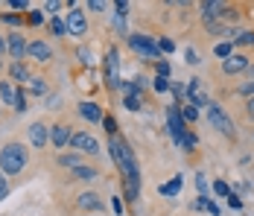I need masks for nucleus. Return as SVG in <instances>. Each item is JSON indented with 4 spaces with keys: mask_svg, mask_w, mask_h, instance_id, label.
Returning <instances> with one entry per match:
<instances>
[{
    "mask_svg": "<svg viewBox=\"0 0 254 216\" xmlns=\"http://www.w3.org/2000/svg\"><path fill=\"white\" fill-rule=\"evenodd\" d=\"M108 152H111L114 167L123 172V181H137L140 184V169H137V161H134V152H131V146L120 135L108 138Z\"/></svg>",
    "mask_w": 254,
    "mask_h": 216,
    "instance_id": "1",
    "label": "nucleus"
},
{
    "mask_svg": "<svg viewBox=\"0 0 254 216\" xmlns=\"http://www.w3.org/2000/svg\"><path fill=\"white\" fill-rule=\"evenodd\" d=\"M26 161H29V155H26L24 144H6L0 149V172H3V175H18V172H24Z\"/></svg>",
    "mask_w": 254,
    "mask_h": 216,
    "instance_id": "2",
    "label": "nucleus"
},
{
    "mask_svg": "<svg viewBox=\"0 0 254 216\" xmlns=\"http://www.w3.org/2000/svg\"><path fill=\"white\" fill-rule=\"evenodd\" d=\"M207 123H210V129H216L219 135H225V138H237V126H234V120L222 111L219 102H210V105H207Z\"/></svg>",
    "mask_w": 254,
    "mask_h": 216,
    "instance_id": "3",
    "label": "nucleus"
},
{
    "mask_svg": "<svg viewBox=\"0 0 254 216\" xmlns=\"http://www.w3.org/2000/svg\"><path fill=\"white\" fill-rule=\"evenodd\" d=\"M128 47L134 50L137 56H143V59H152V62H158V44H155L149 35H128Z\"/></svg>",
    "mask_w": 254,
    "mask_h": 216,
    "instance_id": "4",
    "label": "nucleus"
},
{
    "mask_svg": "<svg viewBox=\"0 0 254 216\" xmlns=\"http://www.w3.org/2000/svg\"><path fill=\"white\" fill-rule=\"evenodd\" d=\"M187 102L193 105V108H207L213 99L204 94V88H202V79H187Z\"/></svg>",
    "mask_w": 254,
    "mask_h": 216,
    "instance_id": "5",
    "label": "nucleus"
},
{
    "mask_svg": "<svg viewBox=\"0 0 254 216\" xmlns=\"http://www.w3.org/2000/svg\"><path fill=\"white\" fill-rule=\"evenodd\" d=\"M67 146H70V149H76V152H88V155H97V152H100L97 138H94V135H88V132H73Z\"/></svg>",
    "mask_w": 254,
    "mask_h": 216,
    "instance_id": "6",
    "label": "nucleus"
},
{
    "mask_svg": "<svg viewBox=\"0 0 254 216\" xmlns=\"http://www.w3.org/2000/svg\"><path fill=\"white\" fill-rule=\"evenodd\" d=\"M26 47H29V41H26L21 32L6 35V53H9V59H12V62H24V59H26Z\"/></svg>",
    "mask_w": 254,
    "mask_h": 216,
    "instance_id": "7",
    "label": "nucleus"
},
{
    "mask_svg": "<svg viewBox=\"0 0 254 216\" xmlns=\"http://www.w3.org/2000/svg\"><path fill=\"white\" fill-rule=\"evenodd\" d=\"M167 129H170V135L176 138V144H181V138H184V132H187V123L181 120V108H178V105H170V108H167Z\"/></svg>",
    "mask_w": 254,
    "mask_h": 216,
    "instance_id": "8",
    "label": "nucleus"
},
{
    "mask_svg": "<svg viewBox=\"0 0 254 216\" xmlns=\"http://www.w3.org/2000/svg\"><path fill=\"white\" fill-rule=\"evenodd\" d=\"M117 73H120V53L111 47L105 53V82H108V88H117Z\"/></svg>",
    "mask_w": 254,
    "mask_h": 216,
    "instance_id": "9",
    "label": "nucleus"
},
{
    "mask_svg": "<svg viewBox=\"0 0 254 216\" xmlns=\"http://www.w3.org/2000/svg\"><path fill=\"white\" fill-rule=\"evenodd\" d=\"M64 26H67V35H85V32H88L85 12H82V9H70L67 18H64Z\"/></svg>",
    "mask_w": 254,
    "mask_h": 216,
    "instance_id": "10",
    "label": "nucleus"
},
{
    "mask_svg": "<svg viewBox=\"0 0 254 216\" xmlns=\"http://www.w3.org/2000/svg\"><path fill=\"white\" fill-rule=\"evenodd\" d=\"M26 59L44 65V62H50L53 59V47L47 44V41H41V38H38V41H29V47H26Z\"/></svg>",
    "mask_w": 254,
    "mask_h": 216,
    "instance_id": "11",
    "label": "nucleus"
},
{
    "mask_svg": "<svg viewBox=\"0 0 254 216\" xmlns=\"http://www.w3.org/2000/svg\"><path fill=\"white\" fill-rule=\"evenodd\" d=\"M249 65H252V62H249V56L234 53V56H228V59L222 62V73H225V76H237V73H246Z\"/></svg>",
    "mask_w": 254,
    "mask_h": 216,
    "instance_id": "12",
    "label": "nucleus"
},
{
    "mask_svg": "<svg viewBox=\"0 0 254 216\" xmlns=\"http://www.w3.org/2000/svg\"><path fill=\"white\" fill-rule=\"evenodd\" d=\"M26 135H29V144L35 146V149H44V146H47V141H50V129H47L44 123H32Z\"/></svg>",
    "mask_w": 254,
    "mask_h": 216,
    "instance_id": "13",
    "label": "nucleus"
},
{
    "mask_svg": "<svg viewBox=\"0 0 254 216\" xmlns=\"http://www.w3.org/2000/svg\"><path fill=\"white\" fill-rule=\"evenodd\" d=\"M50 144L56 146V149H64V146L70 144V126H64V123L50 126Z\"/></svg>",
    "mask_w": 254,
    "mask_h": 216,
    "instance_id": "14",
    "label": "nucleus"
},
{
    "mask_svg": "<svg viewBox=\"0 0 254 216\" xmlns=\"http://www.w3.org/2000/svg\"><path fill=\"white\" fill-rule=\"evenodd\" d=\"M76 205L82 208V211H88V214H100L102 211V199L97 196V193H91V190L82 193V196L76 199Z\"/></svg>",
    "mask_w": 254,
    "mask_h": 216,
    "instance_id": "15",
    "label": "nucleus"
},
{
    "mask_svg": "<svg viewBox=\"0 0 254 216\" xmlns=\"http://www.w3.org/2000/svg\"><path fill=\"white\" fill-rule=\"evenodd\" d=\"M222 9H225V3H219V0L202 3V18H204V24H213V21H219V18H222Z\"/></svg>",
    "mask_w": 254,
    "mask_h": 216,
    "instance_id": "16",
    "label": "nucleus"
},
{
    "mask_svg": "<svg viewBox=\"0 0 254 216\" xmlns=\"http://www.w3.org/2000/svg\"><path fill=\"white\" fill-rule=\"evenodd\" d=\"M79 114H82L88 123H102V117H105L97 102H79Z\"/></svg>",
    "mask_w": 254,
    "mask_h": 216,
    "instance_id": "17",
    "label": "nucleus"
},
{
    "mask_svg": "<svg viewBox=\"0 0 254 216\" xmlns=\"http://www.w3.org/2000/svg\"><path fill=\"white\" fill-rule=\"evenodd\" d=\"M231 44H237V47H254V29L231 32Z\"/></svg>",
    "mask_w": 254,
    "mask_h": 216,
    "instance_id": "18",
    "label": "nucleus"
},
{
    "mask_svg": "<svg viewBox=\"0 0 254 216\" xmlns=\"http://www.w3.org/2000/svg\"><path fill=\"white\" fill-rule=\"evenodd\" d=\"M9 76H12L15 82H29V71H26L24 62H12V65H9Z\"/></svg>",
    "mask_w": 254,
    "mask_h": 216,
    "instance_id": "19",
    "label": "nucleus"
},
{
    "mask_svg": "<svg viewBox=\"0 0 254 216\" xmlns=\"http://www.w3.org/2000/svg\"><path fill=\"white\" fill-rule=\"evenodd\" d=\"M178 190H181V175H176L173 181H167V184H161V187H158V193H161V196H167V199L178 196Z\"/></svg>",
    "mask_w": 254,
    "mask_h": 216,
    "instance_id": "20",
    "label": "nucleus"
},
{
    "mask_svg": "<svg viewBox=\"0 0 254 216\" xmlns=\"http://www.w3.org/2000/svg\"><path fill=\"white\" fill-rule=\"evenodd\" d=\"M0 102H3V105H12V102H15V88H12V82H0Z\"/></svg>",
    "mask_w": 254,
    "mask_h": 216,
    "instance_id": "21",
    "label": "nucleus"
},
{
    "mask_svg": "<svg viewBox=\"0 0 254 216\" xmlns=\"http://www.w3.org/2000/svg\"><path fill=\"white\" fill-rule=\"evenodd\" d=\"M70 175H76V178H82V181H94V178H97V169L94 167H82V164H79L76 169H70Z\"/></svg>",
    "mask_w": 254,
    "mask_h": 216,
    "instance_id": "22",
    "label": "nucleus"
},
{
    "mask_svg": "<svg viewBox=\"0 0 254 216\" xmlns=\"http://www.w3.org/2000/svg\"><path fill=\"white\" fill-rule=\"evenodd\" d=\"M29 91L32 94H47V79H41V76H29Z\"/></svg>",
    "mask_w": 254,
    "mask_h": 216,
    "instance_id": "23",
    "label": "nucleus"
},
{
    "mask_svg": "<svg viewBox=\"0 0 254 216\" xmlns=\"http://www.w3.org/2000/svg\"><path fill=\"white\" fill-rule=\"evenodd\" d=\"M50 32L56 35V38H64V35H67V26H64V21L53 15V18H50Z\"/></svg>",
    "mask_w": 254,
    "mask_h": 216,
    "instance_id": "24",
    "label": "nucleus"
},
{
    "mask_svg": "<svg viewBox=\"0 0 254 216\" xmlns=\"http://www.w3.org/2000/svg\"><path fill=\"white\" fill-rule=\"evenodd\" d=\"M12 108H15L18 114H24L26 108H29V105H26V94H24V88H15V102H12Z\"/></svg>",
    "mask_w": 254,
    "mask_h": 216,
    "instance_id": "25",
    "label": "nucleus"
},
{
    "mask_svg": "<svg viewBox=\"0 0 254 216\" xmlns=\"http://www.w3.org/2000/svg\"><path fill=\"white\" fill-rule=\"evenodd\" d=\"M181 120H184V123H196V120H199V108H193L190 102H187V105H181Z\"/></svg>",
    "mask_w": 254,
    "mask_h": 216,
    "instance_id": "26",
    "label": "nucleus"
},
{
    "mask_svg": "<svg viewBox=\"0 0 254 216\" xmlns=\"http://www.w3.org/2000/svg\"><path fill=\"white\" fill-rule=\"evenodd\" d=\"M204 26H207V32H210V35H228V38H231V29L222 24V21H213V24H204Z\"/></svg>",
    "mask_w": 254,
    "mask_h": 216,
    "instance_id": "27",
    "label": "nucleus"
},
{
    "mask_svg": "<svg viewBox=\"0 0 254 216\" xmlns=\"http://www.w3.org/2000/svg\"><path fill=\"white\" fill-rule=\"evenodd\" d=\"M213 53H216V56L225 62L228 56H234V44H231V41H222V44H216V47H213Z\"/></svg>",
    "mask_w": 254,
    "mask_h": 216,
    "instance_id": "28",
    "label": "nucleus"
},
{
    "mask_svg": "<svg viewBox=\"0 0 254 216\" xmlns=\"http://www.w3.org/2000/svg\"><path fill=\"white\" fill-rule=\"evenodd\" d=\"M59 164H62V167L76 169V167H79V152H70V155H59Z\"/></svg>",
    "mask_w": 254,
    "mask_h": 216,
    "instance_id": "29",
    "label": "nucleus"
},
{
    "mask_svg": "<svg viewBox=\"0 0 254 216\" xmlns=\"http://www.w3.org/2000/svg\"><path fill=\"white\" fill-rule=\"evenodd\" d=\"M123 105H126L128 111H137V108H140V105H143V96H123Z\"/></svg>",
    "mask_w": 254,
    "mask_h": 216,
    "instance_id": "30",
    "label": "nucleus"
},
{
    "mask_svg": "<svg viewBox=\"0 0 254 216\" xmlns=\"http://www.w3.org/2000/svg\"><path fill=\"white\" fill-rule=\"evenodd\" d=\"M155 71H158L161 79H170V62H167V59H158V62H155Z\"/></svg>",
    "mask_w": 254,
    "mask_h": 216,
    "instance_id": "31",
    "label": "nucleus"
},
{
    "mask_svg": "<svg viewBox=\"0 0 254 216\" xmlns=\"http://www.w3.org/2000/svg\"><path fill=\"white\" fill-rule=\"evenodd\" d=\"M102 126H105L108 138H114V135H117V120H114V117H108V114H105V117H102Z\"/></svg>",
    "mask_w": 254,
    "mask_h": 216,
    "instance_id": "32",
    "label": "nucleus"
},
{
    "mask_svg": "<svg viewBox=\"0 0 254 216\" xmlns=\"http://www.w3.org/2000/svg\"><path fill=\"white\" fill-rule=\"evenodd\" d=\"M196 144H199V141H196V135H190V132H184V138H181V144H178V146H184V149L190 152V149H196Z\"/></svg>",
    "mask_w": 254,
    "mask_h": 216,
    "instance_id": "33",
    "label": "nucleus"
},
{
    "mask_svg": "<svg viewBox=\"0 0 254 216\" xmlns=\"http://www.w3.org/2000/svg\"><path fill=\"white\" fill-rule=\"evenodd\" d=\"M184 62H187V65H199L202 59H199V53H196L193 47H187V50H184Z\"/></svg>",
    "mask_w": 254,
    "mask_h": 216,
    "instance_id": "34",
    "label": "nucleus"
},
{
    "mask_svg": "<svg viewBox=\"0 0 254 216\" xmlns=\"http://www.w3.org/2000/svg\"><path fill=\"white\" fill-rule=\"evenodd\" d=\"M26 21H29L32 26H41V24H44V12H38V9H35V12H29V15H26Z\"/></svg>",
    "mask_w": 254,
    "mask_h": 216,
    "instance_id": "35",
    "label": "nucleus"
},
{
    "mask_svg": "<svg viewBox=\"0 0 254 216\" xmlns=\"http://www.w3.org/2000/svg\"><path fill=\"white\" fill-rule=\"evenodd\" d=\"M155 91H158V94H167V91H170V79L155 76Z\"/></svg>",
    "mask_w": 254,
    "mask_h": 216,
    "instance_id": "36",
    "label": "nucleus"
},
{
    "mask_svg": "<svg viewBox=\"0 0 254 216\" xmlns=\"http://www.w3.org/2000/svg\"><path fill=\"white\" fill-rule=\"evenodd\" d=\"M213 193H216V196H225V199H228V196H231V187L225 184V181H216V184H213Z\"/></svg>",
    "mask_w": 254,
    "mask_h": 216,
    "instance_id": "37",
    "label": "nucleus"
},
{
    "mask_svg": "<svg viewBox=\"0 0 254 216\" xmlns=\"http://www.w3.org/2000/svg\"><path fill=\"white\" fill-rule=\"evenodd\" d=\"M237 94H240V96H249V99H252V96H254V82H246V85H240V88H237Z\"/></svg>",
    "mask_w": 254,
    "mask_h": 216,
    "instance_id": "38",
    "label": "nucleus"
},
{
    "mask_svg": "<svg viewBox=\"0 0 254 216\" xmlns=\"http://www.w3.org/2000/svg\"><path fill=\"white\" fill-rule=\"evenodd\" d=\"M228 208L231 211H240V208H243V199H240L234 190H231V196H228Z\"/></svg>",
    "mask_w": 254,
    "mask_h": 216,
    "instance_id": "39",
    "label": "nucleus"
},
{
    "mask_svg": "<svg viewBox=\"0 0 254 216\" xmlns=\"http://www.w3.org/2000/svg\"><path fill=\"white\" fill-rule=\"evenodd\" d=\"M173 50H176V44H173L170 38H161V41H158V53H173Z\"/></svg>",
    "mask_w": 254,
    "mask_h": 216,
    "instance_id": "40",
    "label": "nucleus"
},
{
    "mask_svg": "<svg viewBox=\"0 0 254 216\" xmlns=\"http://www.w3.org/2000/svg\"><path fill=\"white\" fill-rule=\"evenodd\" d=\"M6 24H12V26H18V24H24V15H0Z\"/></svg>",
    "mask_w": 254,
    "mask_h": 216,
    "instance_id": "41",
    "label": "nucleus"
},
{
    "mask_svg": "<svg viewBox=\"0 0 254 216\" xmlns=\"http://www.w3.org/2000/svg\"><path fill=\"white\" fill-rule=\"evenodd\" d=\"M111 211H114L117 216L123 214V199H120V196H114V199H111Z\"/></svg>",
    "mask_w": 254,
    "mask_h": 216,
    "instance_id": "42",
    "label": "nucleus"
},
{
    "mask_svg": "<svg viewBox=\"0 0 254 216\" xmlns=\"http://www.w3.org/2000/svg\"><path fill=\"white\" fill-rule=\"evenodd\" d=\"M9 196V181H6V175L0 172V199H6Z\"/></svg>",
    "mask_w": 254,
    "mask_h": 216,
    "instance_id": "43",
    "label": "nucleus"
},
{
    "mask_svg": "<svg viewBox=\"0 0 254 216\" xmlns=\"http://www.w3.org/2000/svg\"><path fill=\"white\" fill-rule=\"evenodd\" d=\"M196 187H199V196L207 193V178H204V175H196Z\"/></svg>",
    "mask_w": 254,
    "mask_h": 216,
    "instance_id": "44",
    "label": "nucleus"
},
{
    "mask_svg": "<svg viewBox=\"0 0 254 216\" xmlns=\"http://www.w3.org/2000/svg\"><path fill=\"white\" fill-rule=\"evenodd\" d=\"M79 59H82V65H91V62H94V59H91V50H88V47L79 50Z\"/></svg>",
    "mask_w": 254,
    "mask_h": 216,
    "instance_id": "45",
    "label": "nucleus"
},
{
    "mask_svg": "<svg viewBox=\"0 0 254 216\" xmlns=\"http://www.w3.org/2000/svg\"><path fill=\"white\" fill-rule=\"evenodd\" d=\"M88 9H91V12H102L105 3H102V0H88Z\"/></svg>",
    "mask_w": 254,
    "mask_h": 216,
    "instance_id": "46",
    "label": "nucleus"
},
{
    "mask_svg": "<svg viewBox=\"0 0 254 216\" xmlns=\"http://www.w3.org/2000/svg\"><path fill=\"white\" fill-rule=\"evenodd\" d=\"M59 9H62V3H59V0H50V3L44 6V12H59Z\"/></svg>",
    "mask_w": 254,
    "mask_h": 216,
    "instance_id": "47",
    "label": "nucleus"
},
{
    "mask_svg": "<svg viewBox=\"0 0 254 216\" xmlns=\"http://www.w3.org/2000/svg\"><path fill=\"white\" fill-rule=\"evenodd\" d=\"M246 114L254 120V96H252V99H246Z\"/></svg>",
    "mask_w": 254,
    "mask_h": 216,
    "instance_id": "48",
    "label": "nucleus"
},
{
    "mask_svg": "<svg viewBox=\"0 0 254 216\" xmlns=\"http://www.w3.org/2000/svg\"><path fill=\"white\" fill-rule=\"evenodd\" d=\"M9 6H12V9H26V6H29V3H26V0H12V3H9Z\"/></svg>",
    "mask_w": 254,
    "mask_h": 216,
    "instance_id": "49",
    "label": "nucleus"
},
{
    "mask_svg": "<svg viewBox=\"0 0 254 216\" xmlns=\"http://www.w3.org/2000/svg\"><path fill=\"white\" fill-rule=\"evenodd\" d=\"M6 56V38H0V59Z\"/></svg>",
    "mask_w": 254,
    "mask_h": 216,
    "instance_id": "50",
    "label": "nucleus"
},
{
    "mask_svg": "<svg viewBox=\"0 0 254 216\" xmlns=\"http://www.w3.org/2000/svg\"><path fill=\"white\" fill-rule=\"evenodd\" d=\"M85 216H100V214H85Z\"/></svg>",
    "mask_w": 254,
    "mask_h": 216,
    "instance_id": "51",
    "label": "nucleus"
}]
</instances>
